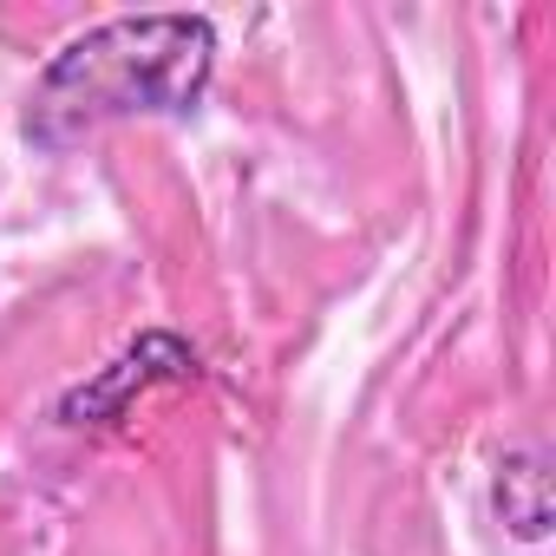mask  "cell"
Listing matches in <instances>:
<instances>
[{
	"instance_id": "obj_1",
	"label": "cell",
	"mask_w": 556,
	"mask_h": 556,
	"mask_svg": "<svg viewBox=\"0 0 556 556\" xmlns=\"http://www.w3.org/2000/svg\"><path fill=\"white\" fill-rule=\"evenodd\" d=\"M216 73V27L203 14H125L73 47L34 86L27 138L73 144L112 118H184L210 92Z\"/></svg>"
},
{
	"instance_id": "obj_2",
	"label": "cell",
	"mask_w": 556,
	"mask_h": 556,
	"mask_svg": "<svg viewBox=\"0 0 556 556\" xmlns=\"http://www.w3.org/2000/svg\"><path fill=\"white\" fill-rule=\"evenodd\" d=\"M497 510H504V523L523 543H536L549 530V478H543V458L536 452H510L497 465Z\"/></svg>"
}]
</instances>
